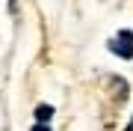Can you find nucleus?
Segmentation results:
<instances>
[{
	"instance_id": "3",
	"label": "nucleus",
	"mask_w": 133,
	"mask_h": 131,
	"mask_svg": "<svg viewBox=\"0 0 133 131\" xmlns=\"http://www.w3.org/2000/svg\"><path fill=\"white\" fill-rule=\"evenodd\" d=\"M127 128H133V119H130V122H127Z\"/></svg>"
},
{
	"instance_id": "2",
	"label": "nucleus",
	"mask_w": 133,
	"mask_h": 131,
	"mask_svg": "<svg viewBox=\"0 0 133 131\" xmlns=\"http://www.w3.org/2000/svg\"><path fill=\"white\" fill-rule=\"evenodd\" d=\"M50 116H53V107H50V104H38V107H36V119H38L36 128H44Z\"/></svg>"
},
{
	"instance_id": "1",
	"label": "nucleus",
	"mask_w": 133,
	"mask_h": 131,
	"mask_svg": "<svg viewBox=\"0 0 133 131\" xmlns=\"http://www.w3.org/2000/svg\"><path fill=\"white\" fill-rule=\"evenodd\" d=\"M107 48L112 51L115 57H121V60H133V30H118V33L109 39Z\"/></svg>"
}]
</instances>
